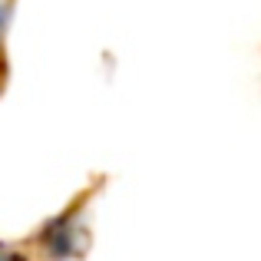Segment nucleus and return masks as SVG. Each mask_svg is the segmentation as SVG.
Wrapping results in <instances>:
<instances>
[{"label":"nucleus","instance_id":"nucleus-1","mask_svg":"<svg viewBox=\"0 0 261 261\" xmlns=\"http://www.w3.org/2000/svg\"><path fill=\"white\" fill-rule=\"evenodd\" d=\"M109 175H89L83 189H76L50 218L20 238V251L27 261H80L93 245V208L106 192Z\"/></svg>","mask_w":261,"mask_h":261},{"label":"nucleus","instance_id":"nucleus-2","mask_svg":"<svg viewBox=\"0 0 261 261\" xmlns=\"http://www.w3.org/2000/svg\"><path fill=\"white\" fill-rule=\"evenodd\" d=\"M17 0H0V96L10 83V53H7V37H10V20Z\"/></svg>","mask_w":261,"mask_h":261},{"label":"nucleus","instance_id":"nucleus-3","mask_svg":"<svg viewBox=\"0 0 261 261\" xmlns=\"http://www.w3.org/2000/svg\"><path fill=\"white\" fill-rule=\"evenodd\" d=\"M0 261H27L17 242H0Z\"/></svg>","mask_w":261,"mask_h":261}]
</instances>
